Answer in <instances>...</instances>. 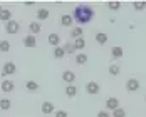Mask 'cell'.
Instances as JSON below:
<instances>
[{"mask_svg": "<svg viewBox=\"0 0 146 117\" xmlns=\"http://www.w3.org/2000/svg\"><path fill=\"white\" fill-rule=\"evenodd\" d=\"M72 18L79 24V27H81V25H86V24H89V22L94 18V10H92L89 5H77V7L74 9Z\"/></svg>", "mask_w": 146, "mask_h": 117, "instance_id": "obj_1", "label": "cell"}, {"mask_svg": "<svg viewBox=\"0 0 146 117\" xmlns=\"http://www.w3.org/2000/svg\"><path fill=\"white\" fill-rule=\"evenodd\" d=\"M20 30V24L19 22H15V20H10V22H7L5 24V32L9 34V35H14Z\"/></svg>", "mask_w": 146, "mask_h": 117, "instance_id": "obj_2", "label": "cell"}, {"mask_svg": "<svg viewBox=\"0 0 146 117\" xmlns=\"http://www.w3.org/2000/svg\"><path fill=\"white\" fill-rule=\"evenodd\" d=\"M15 72H17V67H15L14 62H5L3 64V69H2L3 75H14Z\"/></svg>", "mask_w": 146, "mask_h": 117, "instance_id": "obj_3", "label": "cell"}, {"mask_svg": "<svg viewBox=\"0 0 146 117\" xmlns=\"http://www.w3.org/2000/svg\"><path fill=\"white\" fill-rule=\"evenodd\" d=\"M99 90H101V87H99V84L98 82H88L86 84V92L88 94H91V95H96V94H99Z\"/></svg>", "mask_w": 146, "mask_h": 117, "instance_id": "obj_4", "label": "cell"}, {"mask_svg": "<svg viewBox=\"0 0 146 117\" xmlns=\"http://www.w3.org/2000/svg\"><path fill=\"white\" fill-rule=\"evenodd\" d=\"M117 107H119V101H117L116 97H109L108 101H106V110L109 112V110H116Z\"/></svg>", "mask_w": 146, "mask_h": 117, "instance_id": "obj_5", "label": "cell"}, {"mask_svg": "<svg viewBox=\"0 0 146 117\" xmlns=\"http://www.w3.org/2000/svg\"><path fill=\"white\" fill-rule=\"evenodd\" d=\"M126 89H128L129 92H136V90H139V80H138V79H128V82H126Z\"/></svg>", "mask_w": 146, "mask_h": 117, "instance_id": "obj_6", "label": "cell"}, {"mask_svg": "<svg viewBox=\"0 0 146 117\" xmlns=\"http://www.w3.org/2000/svg\"><path fill=\"white\" fill-rule=\"evenodd\" d=\"M24 45L29 47V49H34V47L37 45V39H35V35H27V37H24Z\"/></svg>", "mask_w": 146, "mask_h": 117, "instance_id": "obj_7", "label": "cell"}, {"mask_svg": "<svg viewBox=\"0 0 146 117\" xmlns=\"http://www.w3.org/2000/svg\"><path fill=\"white\" fill-rule=\"evenodd\" d=\"M15 89V84L12 82V80H9V79H5L3 82H2V90L5 92V94H9V92H12Z\"/></svg>", "mask_w": 146, "mask_h": 117, "instance_id": "obj_8", "label": "cell"}, {"mask_svg": "<svg viewBox=\"0 0 146 117\" xmlns=\"http://www.w3.org/2000/svg\"><path fill=\"white\" fill-rule=\"evenodd\" d=\"M62 80L67 82V85H69V84H72L74 80H76V75H74V72H71V70H64V72H62Z\"/></svg>", "mask_w": 146, "mask_h": 117, "instance_id": "obj_9", "label": "cell"}, {"mask_svg": "<svg viewBox=\"0 0 146 117\" xmlns=\"http://www.w3.org/2000/svg\"><path fill=\"white\" fill-rule=\"evenodd\" d=\"M0 20L2 22H10L12 20V12L9 10V9H2V12H0Z\"/></svg>", "mask_w": 146, "mask_h": 117, "instance_id": "obj_10", "label": "cell"}, {"mask_svg": "<svg viewBox=\"0 0 146 117\" xmlns=\"http://www.w3.org/2000/svg\"><path fill=\"white\" fill-rule=\"evenodd\" d=\"M60 24L64 25V27H71L74 24V18H72V15H67V14H64L62 17H60Z\"/></svg>", "mask_w": 146, "mask_h": 117, "instance_id": "obj_11", "label": "cell"}, {"mask_svg": "<svg viewBox=\"0 0 146 117\" xmlns=\"http://www.w3.org/2000/svg\"><path fill=\"white\" fill-rule=\"evenodd\" d=\"M47 40H49V44L52 45V47H59V44H60V37H59V34H50V35L47 37Z\"/></svg>", "mask_w": 146, "mask_h": 117, "instance_id": "obj_12", "label": "cell"}, {"mask_svg": "<svg viewBox=\"0 0 146 117\" xmlns=\"http://www.w3.org/2000/svg\"><path fill=\"white\" fill-rule=\"evenodd\" d=\"M42 114H45V116L54 114V104L52 102H44L42 104Z\"/></svg>", "mask_w": 146, "mask_h": 117, "instance_id": "obj_13", "label": "cell"}, {"mask_svg": "<svg viewBox=\"0 0 146 117\" xmlns=\"http://www.w3.org/2000/svg\"><path fill=\"white\" fill-rule=\"evenodd\" d=\"M66 95H67V97H71V99L76 97V95H77V87L72 85V84H69V85L66 87Z\"/></svg>", "mask_w": 146, "mask_h": 117, "instance_id": "obj_14", "label": "cell"}, {"mask_svg": "<svg viewBox=\"0 0 146 117\" xmlns=\"http://www.w3.org/2000/svg\"><path fill=\"white\" fill-rule=\"evenodd\" d=\"M40 29H42V25H40V22H32L29 25V30L32 35H35V34H39L40 32Z\"/></svg>", "mask_w": 146, "mask_h": 117, "instance_id": "obj_15", "label": "cell"}, {"mask_svg": "<svg viewBox=\"0 0 146 117\" xmlns=\"http://www.w3.org/2000/svg\"><path fill=\"white\" fill-rule=\"evenodd\" d=\"M123 54H124V50H123L121 47H117V45L111 49V55H113V58H121L123 57Z\"/></svg>", "mask_w": 146, "mask_h": 117, "instance_id": "obj_16", "label": "cell"}, {"mask_svg": "<svg viewBox=\"0 0 146 117\" xmlns=\"http://www.w3.org/2000/svg\"><path fill=\"white\" fill-rule=\"evenodd\" d=\"M25 89L30 90V92H35V90H39V84L35 80H27L25 82Z\"/></svg>", "mask_w": 146, "mask_h": 117, "instance_id": "obj_17", "label": "cell"}, {"mask_svg": "<svg viewBox=\"0 0 146 117\" xmlns=\"http://www.w3.org/2000/svg\"><path fill=\"white\" fill-rule=\"evenodd\" d=\"M96 42L99 45H104L108 42V35L104 34V32H99V34H96Z\"/></svg>", "mask_w": 146, "mask_h": 117, "instance_id": "obj_18", "label": "cell"}, {"mask_svg": "<svg viewBox=\"0 0 146 117\" xmlns=\"http://www.w3.org/2000/svg\"><path fill=\"white\" fill-rule=\"evenodd\" d=\"M86 62H88V55H86V54L81 52V54L76 55V64H77V65H84Z\"/></svg>", "mask_w": 146, "mask_h": 117, "instance_id": "obj_19", "label": "cell"}, {"mask_svg": "<svg viewBox=\"0 0 146 117\" xmlns=\"http://www.w3.org/2000/svg\"><path fill=\"white\" fill-rule=\"evenodd\" d=\"M71 35H72L74 39H81L84 35V30H82V27H74L72 32H71Z\"/></svg>", "mask_w": 146, "mask_h": 117, "instance_id": "obj_20", "label": "cell"}, {"mask_svg": "<svg viewBox=\"0 0 146 117\" xmlns=\"http://www.w3.org/2000/svg\"><path fill=\"white\" fill-rule=\"evenodd\" d=\"M37 18H39V20L49 18V10H47V9H39V10H37Z\"/></svg>", "mask_w": 146, "mask_h": 117, "instance_id": "obj_21", "label": "cell"}, {"mask_svg": "<svg viewBox=\"0 0 146 117\" xmlns=\"http://www.w3.org/2000/svg\"><path fill=\"white\" fill-rule=\"evenodd\" d=\"M66 55V52H64V49L59 45V47H54V57L56 58H62Z\"/></svg>", "mask_w": 146, "mask_h": 117, "instance_id": "obj_22", "label": "cell"}, {"mask_svg": "<svg viewBox=\"0 0 146 117\" xmlns=\"http://www.w3.org/2000/svg\"><path fill=\"white\" fill-rule=\"evenodd\" d=\"M74 47H76V50H77V49H79V50L84 49V47H86V40H84L82 37H81V39H76V40H74Z\"/></svg>", "mask_w": 146, "mask_h": 117, "instance_id": "obj_23", "label": "cell"}, {"mask_svg": "<svg viewBox=\"0 0 146 117\" xmlns=\"http://www.w3.org/2000/svg\"><path fill=\"white\" fill-rule=\"evenodd\" d=\"M10 105H12V102H10L9 99H0V109H2V110H9Z\"/></svg>", "mask_w": 146, "mask_h": 117, "instance_id": "obj_24", "label": "cell"}, {"mask_svg": "<svg viewBox=\"0 0 146 117\" xmlns=\"http://www.w3.org/2000/svg\"><path fill=\"white\" fill-rule=\"evenodd\" d=\"M62 49H64V52H66L67 55H71V54H74V52H76V47H74V44H69V42L64 45Z\"/></svg>", "mask_w": 146, "mask_h": 117, "instance_id": "obj_25", "label": "cell"}, {"mask_svg": "<svg viewBox=\"0 0 146 117\" xmlns=\"http://www.w3.org/2000/svg\"><path fill=\"white\" fill-rule=\"evenodd\" d=\"M10 50V42L9 40H0V52H9Z\"/></svg>", "mask_w": 146, "mask_h": 117, "instance_id": "obj_26", "label": "cell"}, {"mask_svg": "<svg viewBox=\"0 0 146 117\" xmlns=\"http://www.w3.org/2000/svg\"><path fill=\"white\" fill-rule=\"evenodd\" d=\"M133 9H134V10H145L146 2H133Z\"/></svg>", "mask_w": 146, "mask_h": 117, "instance_id": "obj_27", "label": "cell"}, {"mask_svg": "<svg viewBox=\"0 0 146 117\" xmlns=\"http://www.w3.org/2000/svg\"><path fill=\"white\" fill-rule=\"evenodd\" d=\"M108 9H109V10H117V9H121V3H119V2H116V0L108 2Z\"/></svg>", "mask_w": 146, "mask_h": 117, "instance_id": "obj_28", "label": "cell"}, {"mask_svg": "<svg viewBox=\"0 0 146 117\" xmlns=\"http://www.w3.org/2000/svg\"><path fill=\"white\" fill-rule=\"evenodd\" d=\"M119 72H121V69H119V65H116V64H113V65H109V74H111V75H119Z\"/></svg>", "mask_w": 146, "mask_h": 117, "instance_id": "obj_29", "label": "cell"}, {"mask_svg": "<svg viewBox=\"0 0 146 117\" xmlns=\"http://www.w3.org/2000/svg\"><path fill=\"white\" fill-rule=\"evenodd\" d=\"M113 117H126V112H124V109L117 107L116 110H113Z\"/></svg>", "mask_w": 146, "mask_h": 117, "instance_id": "obj_30", "label": "cell"}, {"mask_svg": "<svg viewBox=\"0 0 146 117\" xmlns=\"http://www.w3.org/2000/svg\"><path fill=\"white\" fill-rule=\"evenodd\" d=\"M54 117H67V112L66 110H56L54 112Z\"/></svg>", "mask_w": 146, "mask_h": 117, "instance_id": "obj_31", "label": "cell"}, {"mask_svg": "<svg viewBox=\"0 0 146 117\" xmlns=\"http://www.w3.org/2000/svg\"><path fill=\"white\" fill-rule=\"evenodd\" d=\"M98 117H111V116H109L108 110H99V112H98Z\"/></svg>", "mask_w": 146, "mask_h": 117, "instance_id": "obj_32", "label": "cell"}, {"mask_svg": "<svg viewBox=\"0 0 146 117\" xmlns=\"http://www.w3.org/2000/svg\"><path fill=\"white\" fill-rule=\"evenodd\" d=\"M0 12H2V7H0Z\"/></svg>", "mask_w": 146, "mask_h": 117, "instance_id": "obj_33", "label": "cell"}]
</instances>
